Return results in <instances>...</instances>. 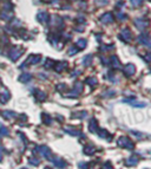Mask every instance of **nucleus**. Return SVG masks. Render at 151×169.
<instances>
[{
    "instance_id": "nucleus-1",
    "label": "nucleus",
    "mask_w": 151,
    "mask_h": 169,
    "mask_svg": "<svg viewBox=\"0 0 151 169\" xmlns=\"http://www.w3.org/2000/svg\"><path fill=\"white\" fill-rule=\"evenodd\" d=\"M0 160H1V153H0Z\"/></svg>"
}]
</instances>
